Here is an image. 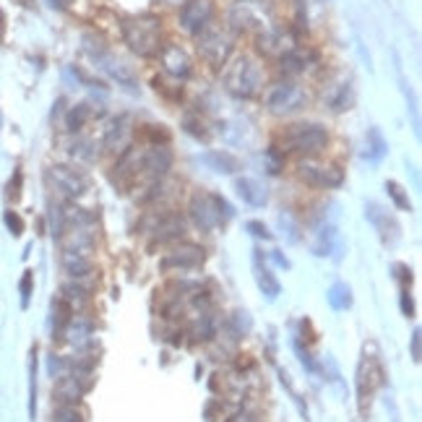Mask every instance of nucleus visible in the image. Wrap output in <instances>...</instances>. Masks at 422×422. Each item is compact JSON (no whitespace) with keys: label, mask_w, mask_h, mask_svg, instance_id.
Listing matches in <instances>:
<instances>
[{"label":"nucleus","mask_w":422,"mask_h":422,"mask_svg":"<svg viewBox=\"0 0 422 422\" xmlns=\"http://www.w3.org/2000/svg\"><path fill=\"white\" fill-rule=\"evenodd\" d=\"M170 167H172V152L165 144H152L146 149H126L115 165L112 183L123 193L133 191L138 185L152 188L165 180Z\"/></svg>","instance_id":"obj_1"},{"label":"nucleus","mask_w":422,"mask_h":422,"mask_svg":"<svg viewBox=\"0 0 422 422\" xmlns=\"http://www.w3.org/2000/svg\"><path fill=\"white\" fill-rule=\"evenodd\" d=\"M227 26L232 32H271L277 29V9L271 0H238L227 13Z\"/></svg>","instance_id":"obj_2"},{"label":"nucleus","mask_w":422,"mask_h":422,"mask_svg":"<svg viewBox=\"0 0 422 422\" xmlns=\"http://www.w3.org/2000/svg\"><path fill=\"white\" fill-rule=\"evenodd\" d=\"M123 42H126L131 52L138 57H154L162 50V21L152 13H138L123 21L120 26Z\"/></svg>","instance_id":"obj_3"},{"label":"nucleus","mask_w":422,"mask_h":422,"mask_svg":"<svg viewBox=\"0 0 422 422\" xmlns=\"http://www.w3.org/2000/svg\"><path fill=\"white\" fill-rule=\"evenodd\" d=\"M263 89V65L253 55H238L224 71V91L235 99H250Z\"/></svg>","instance_id":"obj_4"},{"label":"nucleus","mask_w":422,"mask_h":422,"mask_svg":"<svg viewBox=\"0 0 422 422\" xmlns=\"http://www.w3.org/2000/svg\"><path fill=\"white\" fill-rule=\"evenodd\" d=\"M188 211H191L193 224L201 232H214L216 227L227 224L235 216V209H232L230 201L224 199V196H219V193H209V191L196 193L191 199Z\"/></svg>","instance_id":"obj_5"},{"label":"nucleus","mask_w":422,"mask_h":422,"mask_svg":"<svg viewBox=\"0 0 422 422\" xmlns=\"http://www.w3.org/2000/svg\"><path fill=\"white\" fill-rule=\"evenodd\" d=\"M196 48L211 68H222L235 50V32L227 24H206L196 34Z\"/></svg>","instance_id":"obj_6"},{"label":"nucleus","mask_w":422,"mask_h":422,"mask_svg":"<svg viewBox=\"0 0 422 422\" xmlns=\"http://www.w3.org/2000/svg\"><path fill=\"white\" fill-rule=\"evenodd\" d=\"M279 152H297V154H318L328 144V131L321 123H292L279 135Z\"/></svg>","instance_id":"obj_7"},{"label":"nucleus","mask_w":422,"mask_h":422,"mask_svg":"<svg viewBox=\"0 0 422 422\" xmlns=\"http://www.w3.org/2000/svg\"><path fill=\"white\" fill-rule=\"evenodd\" d=\"M84 50H87V55L94 60V65H99L112 81H118V87H126L128 91H138V81H135V73L131 71V65H128L126 60H120V57L112 55L110 50L104 48L94 34H87V37H84Z\"/></svg>","instance_id":"obj_8"},{"label":"nucleus","mask_w":422,"mask_h":422,"mask_svg":"<svg viewBox=\"0 0 422 422\" xmlns=\"http://www.w3.org/2000/svg\"><path fill=\"white\" fill-rule=\"evenodd\" d=\"M263 104L271 115H295L308 104V91L295 81H279L274 87H269V91L263 94Z\"/></svg>","instance_id":"obj_9"},{"label":"nucleus","mask_w":422,"mask_h":422,"mask_svg":"<svg viewBox=\"0 0 422 422\" xmlns=\"http://www.w3.org/2000/svg\"><path fill=\"white\" fill-rule=\"evenodd\" d=\"M45 177H48V183L52 185L60 196H65V199H71V201L87 196L89 188H91V177H89L84 170L73 167V165H50Z\"/></svg>","instance_id":"obj_10"},{"label":"nucleus","mask_w":422,"mask_h":422,"mask_svg":"<svg viewBox=\"0 0 422 422\" xmlns=\"http://www.w3.org/2000/svg\"><path fill=\"white\" fill-rule=\"evenodd\" d=\"M297 177L311 188H321V191H331L344 183V172L336 165H326V162L303 160L297 165Z\"/></svg>","instance_id":"obj_11"},{"label":"nucleus","mask_w":422,"mask_h":422,"mask_svg":"<svg viewBox=\"0 0 422 422\" xmlns=\"http://www.w3.org/2000/svg\"><path fill=\"white\" fill-rule=\"evenodd\" d=\"M94 386L91 373H79V370H68V373L57 375L55 381V396L63 404H79Z\"/></svg>","instance_id":"obj_12"},{"label":"nucleus","mask_w":422,"mask_h":422,"mask_svg":"<svg viewBox=\"0 0 422 422\" xmlns=\"http://www.w3.org/2000/svg\"><path fill=\"white\" fill-rule=\"evenodd\" d=\"M206 261V250L196 243H183V245L172 248L170 253L162 255L160 269L162 271H191L204 266Z\"/></svg>","instance_id":"obj_13"},{"label":"nucleus","mask_w":422,"mask_h":422,"mask_svg":"<svg viewBox=\"0 0 422 422\" xmlns=\"http://www.w3.org/2000/svg\"><path fill=\"white\" fill-rule=\"evenodd\" d=\"M211 18H214V3L211 0H185L180 16H177V24L185 34L196 37L204 26L211 24Z\"/></svg>","instance_id":"obj_14"},{"label":"nucleus","mask_w":422,"mask_h":422,"mask_svg":"<svg viewBox=\"0 0 422 422\" xmlns=\"http://www.w3.org/2000/svg\"><path fill=\"white\" fill-rule=\"evenodd\" d=\"M133 118L131 115H118L112 118L107 126H104L102 133V146L112 154H123L126 149H131V141H133Z\"/></svg>","instance_id":"obj_15"},{"label":"nucleus","mask_w":422,"mask_h":422,"mask_svg":"<svg viewBox=\"0 0 422 422\" xmlns=\"http://www.w3.org/2000/svg\"><path fill=\"white\" fill-rule=\"evenodd\" d=\"M160 63H162V71L167 73L170 79H175V81L191 79V73H193L191 55H188L180 45H165V48L160 50Z\"/></svg>","instance_id":"obj_16"},{"label":"nucleus","mask_w":422,"mask_h":422,"mask_svg":"<svg viewBox=\"0 0 422 422\" xmlns=\"http://www.w3.org/2000/svg\"><path fill=\"white\" fill-rule=\"evenodd\" d=\"M297 45H295V37L289 32H284L282 26L277 29H271V32H263L258 34V52H263L266 57H284L287 52H292Z\"/></svg>","instance_id":"obj_17"},{"label":"nucleus","mask_w":422,"mask_h":422,"mask_svg":"<svg viewBox=\"0 0 422 422\" xmlns=\"http://www.w3.org/2000/svg\"><path fill=\"white\" fill-rule=\"evenodd\" d=\"M185 235V219L175 211H167L157 219L152 227V245H165V243H175Z\"/></svg>","instance_id":"obj_18"},{"label":"nucleus","mask_w":422,"mask_h":422,"mask_svg":"<svg viewBox=\"0 0 422 422\" xmlns=\"http://www.w3.org/2000/svg\"><path fill=\"white\" fill-rule=\"evenodd\" d=\"M365 216L373 222V227L378 230V235H381L383 243H389V245H394L399 240V224L394 222V216L386 211L383 206H378L375 201H370L365 206Z\"/></svg>","instance_id":"obj_19"},{"label":"nucleus","mask_w":422,"mask_h":422,"mask_svg":"<svg viewBox=\"0 0 422 422\" xmlns=\"http://www.w3.org/2000/svg\"><path fill=\"white\" fill-rule=\"evenodd\" d=\"M235 191L243 201H245L248 206L253 209H263L269 204V191H266V185L261 180H255V177H238L235 180Z\"/></svg>","instance_id":"obj_20"},{"label":"nucleus","mask_w":422,"mask_h":422,"mask_svg":"<svg viewBox=\"0 0 422 422\" xmlns=\"http://www.w3.org/2000/svg\"><path fill=\"white\" fill-rule=\"evenodd\" d=\"M253 274H255V284L261 289L263 295L269 297V300H277L279 292H282V284H279V279L274 277V271L263 263V255L261 250H253Z\"/></svg>","instance_id":"obj_21"},{"label":"nucleus","mask_w":422,"mask_h":422,"mask_svg":"<svg viewBox=\"0 0 422 422\" xmlns=\"http://www.w3.org/2000/svg\"><path fill=\"white\" fill-rule=\"evenodd\" d=\"M60 263H63L65 274L73 277L76 282H79V279H87L89 274H94V261H91V255H87V253L63 250V253H60Z\"/></svg>","instance_id":"obj_22"},{"label":"nucleus","mask_w":422,"mask_h":422,"mask_svg":"<svg viewBox=\"0 0 422 422\" xmlns=\"http://www.w3.org/2000/svg\"><path fill=\"white\" fill-rule=\"evenodd\" d=\"M63 339H68L76 350H89L94 344V323L87 318H71Z\"/></svg>","instance_id":"obj_23"},{"label":"nucleus","mask_w":422,"mask_h":422,"mask_svg":"<svg viewBox=\"0 0 422 422\" xmlns=\"http://www.w3.org/2000/svg\"><path fill=\"white\" fill-rule=\"evenodd\" d=\"M204 162H206L209 167L219 172V175H235L238 170H243V162L230 152H222V149H214V152H206L204 154Z\"/></svg>","instance_id":"obj_24"},{"label":"nucleus","mask_w":422,"mask_h":422,"mask_svg":"<svg viewBox=\"0 0 422 422\" xmlns=\"http://www.w3.org/2000/svg\"><path fill=\"white\" fill-rule=\"evenodd\" d=\"M311 60H313V55H308V52H303V50L295 48L284 57H279V71L284 73V76H300V73L308 71Z\"/></svg>","instance_id":"obj_25"},{"label":"nucleus","mask_w":422,"mask_h":422,"mask_svg":"<svg viewBox=\"0 0 422 422\" xmlns=\"http://www.w3.org/2000/svg\"><path fill=\"white\" fill-rule=\"evenodd\" d=\"M339 248V232L334 224H321L316 232V243H313V253L316 255H331Z\"/></svg>","instance_id":"obj_26"},{"label":"nucleus","mask_w":422,"mask_h":422,"mask_svg":"<svg viewBox=\"0 0 422 422\" xmlns=\"http://www.w3.org/2000/svg\"><path fill=\"white\" fill-rule=\"evenodd\" d=\"M71 313L73 308L68 303H65L63 297H57V300H52V339L55 342H60L65 336V328H68V323H71Z\"/></svg>","instance_id":"obj_27"},{"label":"nucleus","mask_w":422,"mask_h":422,"mask_svg":"<svg viewBox=\"0 0 422 422\" xmlns=\"http://www.w3.org/2000/svg\"><path fill=\"white\" fill-rule=\"evenodd\" d=\"M386 152H389V144H386L383 133L378 128H370L365 135V152H362V157L367 162H381L386 157Z\"/></svg>","instance_id":"obj_28"},{"label":"nucleus","mask_w":422,"mask_h":422,"mask_svg":"<svg viewBox=\"0 0 422 422\" xmlns=\"http://www.w3.org/2000/svg\"><path fill=\"white\" fill-rule=\"evenodd\" d=\"M91 115H94V112H91V104L87 102L73 104V107H68V112H65V128H68L71 133H79L81 128L91 120Z\"/></svg>","instance_id":"obj_29"},{"label":"nucleus","mask_w":422,"mask_h":422,"mask_svg":"<svg viewBox=\"0 0 422 422\" xmlns=\"http://www.w3.org/2000/svg\"><path fill=\"white\" fill-rule=\"evenodd\" d=\"M68 154H71L76 162H94L96 157H99L96 144L91 138H84V135H76L71 144H68Z\"/></svg>","instance_id":"obj_30"},{"label":"nucleus","mask_w":422,"mask_h":422,"mask_svg":"<svg viewBox=\"0 0 422 422\" xmlns=\"http://www.w3.org/2000/svg\"><path fill=\"white\" fill-rule=\"evenodd\" d=\"M326 300L328 305L334 308V311H347V308H352V289L350 284H344V282H336V284H331L326 292Z\"/></svg>","instance_id":"obj_31"},{"label":"nucleus","mask_w":422,"mask_h":422,"mask_svg":"<svg viewBox=\"0 0 422 422\" xmlns=\"http://www.w3.org/2000/svg\"><path fill=\"white\" fill-rule=\"evenodd\" d=\"M323 99H326V104L334 112L350 110L352 107V87L350 84H339V87H334V94L323 96Z\"/></svg>","instance_id":"obj_32"},{"label":"nucleus","mask_w":422,"mask_h":422,"mask_svg":"<svg viewBox=\"0 0 422 422\" xmlns=\"http://www.w3.org/2000/svg\"><path fill=\"white\" fill-rule=\"evenodd\" d=\"M386 193H389V199L394 201V206L399 211H412V201H409V193L396 183V180H389L386 183Z\"/></svg>","instance_id":"obj_33"},{"label":"nucleus","mask_w":422,"mask_h":422,"mask_svg":"<svg viewBox=\"0 0 422 422\" xmlns=\"http://www.w3.org/2000/svg\"><path fill=\"white\" fill-rule=\"evenodd\" d=\"M60 292H63V300L68 305H84V303H89V300H91V295H89V289L87 287H81L79 282H76V284H63V289H60Z\"/></svg>","instance_id":"obj_34"},{"label":"nucleus","mask_w":422,"mask_h":422,"mask_svg":"<svg viewBox=\"0 0 422 422\" xmlns=\"http://www.w3.org/2000/svg\"><path fill=\"white\" fill-rule=\"evenodd\" d=\"M52 422H87V417H84L81 409H76V404H63L55 409Z\"/></svg>","instance_id":"obj_35"},{"label":"nucleus","mask_w":422,"mask_h":422,"mask_svg":"<svg viewBox=\"0 0 422 422\" xmlns=\"http://www.w3.org/2000/svg\"><path fill=\"white\" fill-rule=\"evenodd\" d=\"M29 417L37 414V350H32V367H29Z\"/></svg>","instance_id":"obj_36"},{"label":"nucleus","mask_w":422,"mask_h":422,"mask_svg":"<svg viewBox=\"0 0 422 422\" xmlns=\"http://www.w3.org/2000/svg\"><path fill=\"white\" fill-rule=\"evenodd\" d=\"M263 160H266V167H269L271 175H279V172H282V167H284V152H279L277 146L266 149Z\"/></svg>","instance_id":"obj_37"},{"label":"nucleus","mask_w":422,"mask_h":422,"mask_svg":"<svg viewBox=\"0 0 422 422\" xmlns=\"http://www.w3.org/2000/svg\"><path fill=\"white\" fill-rule=\"evenodd\" d=\"M183 126H185V131H188L191 135H196V138H209L206 123H204V120H196L193 112H188V115L183 118Z\"/></svg>","instance_id":"obj_38"},{"label":"nucleus","mask_w":422,"mask_h":422,"mask_svg":"<svg viewBox=\"0 0 422 422\" xmlns=\"http://www.w3.org/2000/svg\"><path fill=\"white\" fill-rule=\"evenodd\" d=\"M21 308H29V300H32V287H34V271H24L21 277Z\"/></svg>","instance_id":"obj_39"},{"label":"nucleus","mask_w":422,"mask_h":422,"mask_svg":"<svg viewBox=\"0 0 422 422\" xmlns=\"http://www.w3.org/2000/svg\"><path fill=\"white\" fill-rule=\"evenodd\" d=\"M3 222H6V227L11 230L13 238H18V235L24 232V222H21V216H18L16 211H6V214H3Z\"/></svg>","instance_id":"obj_40"},{"label":"nucleus","mask_w":422,"mask_h":422,"mask_svg":"<svg viewBox=\"0 0 422 422\" xmlns=\"http://www.w3.org/2000/svg\"><path fill=\"white\" fill-rule=\"evenodd\" d=\"M399 308L406 318H414V300L409 295V287H401V292H399Z\"/></svg>","instance_id":"obj_41"},{"label":"nucleus","mask_w":422,"mask_h":422,"mask_svg":"<svg viewBox=\"0 0 422 422\" xmlns=\"http://www.w3.org/2000/svg\"><path fill=\"white\" fill-rule=\"evenodd\" d=\"M48 373L52 375V378H57V375L68 373V360L57 357V355H50V360H48Z\"/></svg>","instance_id":"obj_42"},{"label":"nucleus","mask_w":422,"mask_h":422,"mask_svg":"<svg viewBox=\"0 0 422 422\" xmlns=\"http://www.w3.org/2000/svg\"><path fill=\"white\" fill-rule=\"evenodd\" d=\"M394 277H396V282L401 284V287H409L412 284V269L406 266V263H394Z\"/></svg>","instance_id":"obj_43"},{"label":"nucleus","mask_w":422,"mask_h":422,"mask_svg":"<svg viewBox=\"0 0 422 422\" xmlns=\"http://www.w3.org/2000/svg\"><path fill=\"white\" fill-rule=\"evenodd\" d=\"M248 232H250L253 238H258V240H271V238H274L269 227H266L263 222H255V219H250V222H248Z\"/></svg>","instance_id":"obj_44"},{"label":"nucleus","mask_w":422,"mask_h":422,"mask_svg":"<svg viewBox=\"0 0 422 422\" xmlns=\"http://www.w3.org/2000/svg\"><path fill=\"white\" fill-rule=\"evenodd\" d=\"M279 227H282V230H287V240H292V243H295L297 238H300V235H297V224L292 222V216L289 214H279Z\"/></svg>","instance_id":"obj_45"},{"label":"nucleus","mask_w":422,"mask_h":422,"mask_svg":"<svg viewBox=\"0 0 422 422\" xmlns=\"http://www.w3.org/2000/svg\"><path fill=\"white\" fill-rule=\"evenodd\" d=\"M409 350H412V360H414V362H420V360H422V334H420V328H414V331H412V339H409Z\"/></svg>","instance_id":"obj_46"},{"label":"nucleus","mask_w":422,"mask_h":422,"mask_svg":"<svg viewBox=\"0 0 422 422\" xmlns=\"http://www.w3.org/2000/svg\"><path fill=\"white\" fill-rule=\"evenodd\" d=\"M271 258H274V261H277L279 266H284V269H289V261L284 258V255H282V250H274V253H271Z\"/></svg>","instance_id":"obj_47"},{"label":"nucleus","mask_w":422,"mask_h":422,"mask_svg":"<svg viewBox=\"0 0 422 422\" xmlns=\"http://www.w3.org/2000/svg\"><path fill=\"white\" fill-rule=\"evenodd\" d=\"M224 422H253V417L248 412H240V414H235V417H230V420H224Z\"/></svg>","instance_id":"obj_48"},{"label":"nucleus","mask_w":422,"mask_h":422,"mask_svg":"<svg viewBox=\"0 0 422 422\" xmlns=\"http://www.w3.org/2000/svg\"><path fill=\"white\" fill-rule=\"evenodd\" d=\"M71 3H73V0H50V6H55V9H60V11L68 9Z\"/></svg>","instance_id":"obj_49"},{"label":"nucleus","mask_w":422,"mask_h":422,"mask_svg":"<svg viewBox=\"0 0 422 422\" xmlns=\"http://www.w3.org/2000/svg\"><path fill=\"white\" fill-rule=\"evenodd\" d=\"M162 3H167V6H177V3H185V0H162Z\"/></svg>","instance_id":"obj_50"},{"label":"nucleus","mask_w":422,"mask_h":422,"mask_svg":"<svg viewBox=\"0 0 422 422\" xmlns=\"http://www.w3.org/2000/svg\"><path fill=\"white\" fill-rule=\"evenodd\" d=\"M0 126H3V118H0Z\"/></svg>","instance_id":"obj_51"}]
</instances>
